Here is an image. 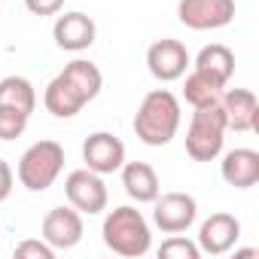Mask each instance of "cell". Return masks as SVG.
I'll return each mask as SVG.
<instances>
[{"instance_id": "obj_4", "label": "cell", "mask_w": 259, "mask_h": 259, "mask_svg": "<svg viewBox=\"0 0 259 259\" xmlns=\"http://www.w3.org/2000/svg\"><path fill=\"white\" fill-rule=\"evenodd\" d=\"M61 171H64V147L58 141L31 144L16 165V177L28 192H46Z\"/></svg>"}, {"instance_id": "obj_5", "label": "cell", "mask_w": 259, "mask_h": 259, "mask_svg": "<svg viewBox=\"0 0 259 259\" xmlns=\"http://www.w3.org/2000/svg\"><path fill=\"white\" fill-rule=\"evenodd\" d=\"M223 141H226V116L220 101L207 104V107H195L189 128H186V153L195 162H213L223 153Z\"/></svg>"}, {"instance_id": "obj_13", "label": "cell", "mask_w": 259, "mask_h": 259, "mask_svg": "<svg viewBox=\"0 0 259 259\" xmlns=\"http://www.w3.org/2000/svg\"><path fill=\"white\" fill-rule=\"evenodd\" d=\"M220 107L226 116V132H256L259 128V101L250 89H223Z\"/></svg>"}, {"instance_id": "obj_9", "label": "cell", "mask_w": 259, "mask_h": 259, "mask_svg": "<svg viewBox=\"0 0 259 259\" xmlns=\"http://www.w3.org/2000/svg\"><path fill=\"white\" fill-rule=\"evenodd\" d=\"M189 64H192V58H189V52H186V46L180 40L165 37V40H156L147 49V70L159 82H177V79H183V73H186Z\"/></svg>"}, {"instance_id": "obj_24", "label": "cell", "mask_w": 259, "mask_h": 259, "mask_svg": "<svg viewBox=\"0 0 259 259\" xmlns=\"http://www.w3.org/2000/svg\"><path fill=\"white\" fill-rule=\"evenodd\" d=\"M13 186H16V171L10 168V162L0 159V204L13 195Z\"/></svg>"}, {"instance_id": "obj_3", "label": "cell", "mask_w": 259, "mask_h": 259, "mask_svg": "<svg viewBox=\"0 0 259 259\" xmlns=\"http://www.w3.org/2000/svg\"><path fill=\"white\" fill-rule=\"evenodd\" d=\"M101 235H104V244L107 250L125 256V259H141L150 253L153 247V232H150V223L147 217L132 207V204H119L113 207L107 217H104V226H101Z\"/></svg>"}, {"instance_id": "obj_15", "label": "cell", "mask_w": 259, "mask_h": 259, "mask_svg": "<svg viewBox=\"0 0 259 259\" xmlns=\"http://www.w3.org/2000/svg\"><path fill=\"white\" fill-rule=\"evenodd\" d=\"M220 174L235 189H253L259 183V153L247 147L229 150L220 162Z\"/></svg>"}, {"instance_id": "obj_7", "label": "cell", "mask_w": 259, "mask_h": 259, "mask_svg": "<svg viewBox=\"0 0 259 259\" xmlns=\"http://www.w3.org/2000/svg\"><path fill=\"white\" fill-rule=\"evenodd\" d=\"M177 19L189 31H220L235 19V0H180Z\"/></svg>"}, {"instance_id": "obj_10", "label": "cell", "mask_w": 259, "mask_h": 259, "mask_svg": "<svg viewBox=\"0 0 259 259\" xmlns=\"http://www.w3.org/2000/svg\"><path fill=\"white\" fill-rule=\"evenodd\" d=\"M40 238L55 250H70L82 241V213L70 204H58L43 217Z\"/></svg>"}, {"instance_id": "obj_11", "label": "cell", "mask_w": 259, "mask_h": 259, "mask_svg": "<svg viewBox=\"0 0 259 259\" xmlns=\"http://www.w3.org/2000/svg\"><path fill=\"white\" fill-rule=\"evenodd\" d=\"M82 162L95 174H116L125 165V144L113 132H95L82 144Z\"/></svg>"}, {"instance_id": "obj_16", "label": "cell", "mask_w": 259, "mask_h": 259, "mask_svg": "<svg viewBox=\"0 0 259 259\" xmlns=\"http://www.w3.org/2000/svg\"><path fill=\"white\" fill-rule=\"evenodd\" d=\"M122 186L128 192V198L138 201V204H153L162 192V183H159V174L153 165L147 162H125L122 168Z\"/></svg>"}, {"instance_id": "obj_20", "label": "cell", "mask_w": 259, "mask_h": 259, "mask_svg": "<svg viewBox=\"0 0 259 259\" xmlns=\"http://www.w3.org/2000/svg\"><path fill=\"white\" fill-rule=\"evenodd\" d=\"M198 256H201L198 244L189 241V238H183V235H171L159 247V259H198Z\"/></svg>"}, {"instance_id": "obj_19", "label": "cell", "mask_w": 259, "mask_h": 259, "mask_svg": "<svg viewBox=\"0 0 259 259\" xmlns=\"http://www.w3.org/2000/svg\"><path fill=\"white\" fill-rule=\"evenodd\" d=\"M183 76H186V82H183V98H186V104H192V110L220 101V95H223V89H226V85L213 82L210 76L198 73L195 67H192V73H183Z\"/></svg>"}, {"instance_id": "obj_23", "label": "cell", "mask_w": 259, "mask_h": 259, "mask_svg": "<svg viewBox=\"0 0 259 259\" xmlns=\"http://www.w3.org/2000/svg\"><path fill=\"white\" fill-rule=\"evenodd\" d=\"M25 7L34 16H58L64 10V0H25Z\"/></svg>"}, {"instance_id": "obj_18", "label": "cell", "mask_w": 259, "mask_h": 259, "mask_svg": "<svg viewBox=\"0 0 259 259\" xmlns=\"http://www.w3.org/2000/svg\"><path fill=\"white\" fill-rule=\"evenodd\" d=\"M0 107H13L25 116L37 107V89L28 76H4L0 79Z\"/></svg>"}, {"instance_id": "obj_22", "label": "cell", "mask_w": 259, "mask_h": 259, "mask_svg": "<svg viewBox=\"0 0 259 259\" xmlns=\"http://www.w3.org/2000/svg\"><path fill=\"white\" fill-rule=\"evenodd\" d=\"M19 259H55V247H49L43 238H28L16 247Z\"/></svg>"}, {"instance_id": "obj_17", "label": "cell", "mask_w": 259, "mask_h": 259, "mask_svg": "<svg viewBox=\"0 0 259 259\" xmlns=\"http://www.w3.org/2000/svg\"><path fill=\"white\" fill-rule=\"evenodd\" d=\"M192 67H195L198 73L210 76L213 82L229 85V79H232V73H235V52H232L229 46H223V43H210V46H204V49L195 55Z\"/></svg>"}, {"instance_id": "obj_6", "label": "cell", "mask_w": 259, "mask_h": 259, "mask_svg": "<svg viewBox=\"0 0 259 259\" xmlns=\"http://www.w3.org/2000/svg\"><path fill=\"white\" fill-rule=\"evenodd\" d=\"M64 195H67V204L76 207L82 217H85V213L95 217V213L107 210V201H110L104 177L95 174V171H89V168H76V171L67 174V180H64Z\"/></svg>"}, {"instance_id": "obj_8", "label": "cell", "mask_w": 259, "mask_h": 259, "mask_svg": "<svg viewBox=\"0 0 259 259\" xmlns=\"http://www.w3.org/2000/svg\"><path fill=\"white\" fill-rule=\"evenodd\" d=\"M153 223L156 229H162L165 235H180L186 232L195 217H198V201L189 192H165L153 201Z\"/></svg>"}, {"instance_id": "obj_2", "label": "cell", "mask_w": 259, "mask_h": 259, "mask_svg": "<svg viewBox=\"0 0 259 259\" xmlns=\"http://www.w3.org/2000/svg\"><path fill=\"white\" fill-rule=\"evenodd\" d=\"M180 128V101L168 89H153L144 95L135 113V135L147 147H165L177 138Z\"/></svg>"}, {"instance_id": "obj_21", "label": "cell", "mask_w": 259, "mask_h": 259, "mask_svg": "<svg viewBox=\"0 0 259 259\" xmlns=\"http://www.w3.org/2000/svg\"><path fill=\"white\" fill-rule=\"evenodd\" d=\"M28 119L25 113L13 110V107H0V141H16L25 135V128H28Z\"/></svg>"}, {"instance_id": "obj_14", "label": "cell", "mask_w": 259, "mask_h": 259, "mask_svg": "<svg viewBox=\"0 0 259 259\" xmlns=\"http://www.w3.org/2000/svg\"><path fill=\"white\" fill-rule=\"evenodd\" d=\"M52 37H55V46L64 49V52H85L98 37V25H95L92 16L73 10V13H64V16L55 19Z\"/></svg>"}, {"instance_id": "obj_1", "label": "cell", "mask_w": 259, "mask_h": 259, "mask_svg": "<svg viewBox=\"0 0 259 259\" xmlns=\"http://www.w3.org/2000/svg\"><path fill=\"white\" fill-rule=\"evenodd\" d=\"M104 89V76L98 70V64L76 58L70 64H64V70L58 76H52V82L43 92V104L55 119H73L89 101H95Z\"/></svg>"}, {"instance_id": "obj_12", "label": "cell", "mask_w": 259, "mask_h": 259, "mask_svg": "<svg viewBox=\"0 0 259 259\" xmlns=\"http://www.w3.org/2000/svg\"><path fill=\"white\" fill-rule=\"evenodd\" d=\"M241 238V223L235 213H226V210H217L210 213L201 226H198V250L207 253V256H223L229 253Z\"/></svg>"}]
</instances>
